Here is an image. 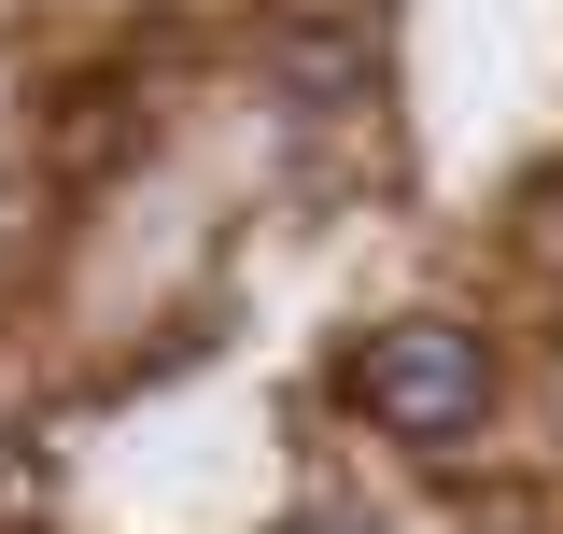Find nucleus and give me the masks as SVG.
Listing matches in <instances>:
<instances>
[{
    "instance_id": "20e7f679",
    "label": "nucleus",
    "mask_w": 563,
    "mask_h": 534,
    "mask_svg": "<svg viewBox=\"0 0 563 534\" xmlns=\"http://www.w3.org/2000/svg\"><path fill=\"white\" fill-rule=\"evenodd\" d=\"M536 225H563V169H550V183H536Z\"/></svg>"
},
{
    "instance_id": "f257e3e1",
    "label": "nucleus",
    "mask_w": 563,
    "mask_h": 534,
    "mask_svg": "<svg viewBox=\"0 0 563 534\" xmlns=\"http://www.w3.org/2000/svg\"><path fill=\"white\" fill-rule=\"evenodd\" d=\"M339 394L366 408L380 436H422V450H437V436H465V422L493 408V352H479L465 324H380V337L339 366Z\"/></svg>"
},
{
    "instance_id": "f03ea898",
    "label": "nucleus",
    "mask_w": 563,
    "mask_h": 534,
    "mask_svg": "<svg viewBox=\"0 0 563 534\" xmlns=\"http://www.w3.org/2000/svg\"><path fill=\"white\" fill-rule=\"evenodd\" d=\"M268 85L296 99V113H366V85H380V14H366V0L296 14V29L268 43Z\"/></svg>"
},
{
    "instance_id": "7ed1b4c3",
    "label": "nucleus",
    "mask_w": 563,
    "mask_h": 534,
    "mask_svg": "<svg viewBox=\"0 0 563 534\" xmlns=\"http://www.w3.org/2000/svg\"><path fill=\"white\" fill-rule=\"evenodd\" d=\"M282 534H380L366 507H282Z\"/></svg>"
}]
</instances>
